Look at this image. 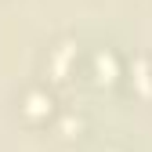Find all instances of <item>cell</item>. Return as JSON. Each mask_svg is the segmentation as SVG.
I'll return each instance as SVG.
<instances>
[{
	"label": "cell",
	"instance_id": "1",
	"mask_svg": "<svg viewBox=\"0 0 152 152\" xmlns=\"http://www.w3.org/2000/svg\"><path fill=\"white\" fill-rule=\"evenodd\" d=\"M18 116H22L29 127H40V123L54 120V116H58V102H54L51 87H44V83L26 87L22 98H18Z\"/></svg>",
	"mask_w": 152,
	"mask_h": 152
},
{
	"label": "cell",
	"instance_id": "2",
	"mask_svg": "<svg viewBox=\"0 0 152 152\" xmlns=\"http://www.w3.org/2000/svg\"><path fill=\"white\" fill-rule=\"evenodd\" d=\"M76 58H80V44L72 40V36H62V40H54L44 54V72L51 80H69L76 72Z\"/></svg>",
	"mask_w": 152,
	"mask_h": 152
},
{
	"label": "cell",
	"instance_id": "3",
	"mask_svg": "<svg viewBox=\"0 0 152 152\" xmlns=\"http://www.w3.org/2000/svg\"><path fill=\"white\" fill-rule=\"evenodd\" d=\"M123 76V62L112 47H94L91 51V80L98 87H112Z\"/></svg>",
	"mask_w": 152,
	"mask_h": 152
},
{
	"label": "cell",
	"instance_id": "4",
	"mask_svg": "<svg viewBox=\"0 0 152 152\" xmlns=\"http://www.w3.org/2000/svg\"><path fill=\"white\" fill-rule=\"evenodd\" d=\"M130 87H134V94H141V98H152V62L145 54L130 58Z\"/></svg>",
	"mask_w": 152,
	"mask_h": 152
},
{
	"label": "cell",
	"instance_id": "5",
	"mask_svg": "<svg viewBox=\"0 0 152 152\" xmlns=\"http://www.w3.org/2000/svg\"><path fill=\"white\" fill-rule=\"evenodd\" d=\"M83 127H87V120L80 116V112H62L58 116V138H80L83 134Z\"/></svg>",
	"mask_w": 152,
	"mask_h": 152
}]
</instances>
